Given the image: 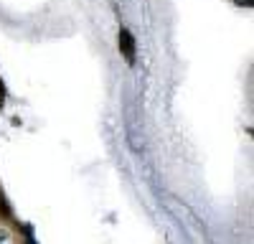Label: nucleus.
Here are the masks:
<instances>
[{"mask_svg":"<svg viewBox=\"0 0 254 244\" xmlns=\"http://www.w3.org/2000/svg\"><path fill=\"white\" fill-rule=\"evenodd\" d=\"M28 244H33V242H28Z\"/></svg>","mask_w":254,"mask_h":244,"instance_id":"nucleus-2","label":"nucleus"},{"mask_svg":"<svg viewBox=\"0 0 254 244\" xmlns=\"http://www.w3.org/2000/svg\"><path fill=\"white\" fill-rule=\"evenodd\" d=\"M120 51L125 54L127 64H135V38H132V33L127 28L120 31Z\"/></svg>","mask_w":254,"mask_h":244,"instance_id":"nucleus-1","label":"nucleus"}]
</instances>
